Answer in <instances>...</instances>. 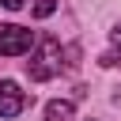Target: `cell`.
Masks as SVG:
<instances>
[{
    "label": "cell",
    "mask_w": 121,
    "mask_h": 121,
    "mask_svg": "<svg viewBox=\"0 0 121 121\" xmlns=\"http://www.w3.org/2000/svg\"><path fill=\"white\" fill-rule=\"evenodd\" d=\"M60 57H64V49H60V42H57L53 34L38 38V45H34V53H30V60H26V76H30L34 83H45V79L60 76V68H64Z\"/></svg>",
    "instance_id": "cell-1"
},
{
    "label": "cell",
    "mask_w": 121,
    "mask_h": 121,
    "mask_svg": "<svg viewBox=\"0 0 121 121\" xmlns=\"http://www.w3.org/2000/svg\"><path fill=\"white\" fill-rule=\"evenodd\" d=\"M30 45H34V34L26 26H19V23L0 26V57H23V53H30Z\"/></svg>",
    "instance_id": "cell-2"
},
{
    "label": "cell",
    "mask_w": 121,
    "mask_h": 121,
    "mask_svg": "<svg viewBox=\"0 0 121 121\" xmlns=\"http://www.w3.org/2000/svg\"><path fill=\"white\" fill-rule=\"evenodd\" d=\"M26 91H19L15 79H0V117H19L26 110Z\"/></svg>",
    "instance_id": "cell-3"
},
{
    "label": "cell",
    "mask_w": 121,
    "mask_h": 121,
    "mask_svg": "<svg viewBox=\"0 0 121 121\" xmlns=\"http://www.w3.org/2000/svg\"><path fill=\"white\" fill-rule=\"evenodd\" d=\"M45 117H49V121H72V102H60V98L49 102V106H45Z\"/></svg>",
    "instance_id": "cell-4"
},
{
    "label": "cell",
    "mask_w": 121,
    "mask_h": 121,
    "mask_svg": "<svg viewBox=\"0 0 121 121\" xmlns=\"http://www.w3.org/2000/svg\"><path fill=\"white\" fill-rule=\"evenodd\" d=\"M57 11V0H34V19H49Z\"/></svg>",
    "instance_id": "cell-5"
},
{
    "label": "cell",
    "mask_w": 121,
    "mask_h": 121,
    "mask_svg": "<svg viewBox=\"0 0 121 121\" xmlns=\"http://www.w3.org/2000/svg\"><path fill=\"white\" fill-rule=\"evenodd\" d=\"M110 42H113V49H121V23H117V26L110 30Z\"/></svg>",
    "instance_id": "cell-6"
},
{
    "label": "cell",
    "mask_w": 121,
    "mask_h": 121,
    "mask_svg": "<svg viewBox=\"0 0 121 121\" xmlns=\"http://www.w3.org/2000/svg\"><path fill=\"white\" fill-rule=\"evenodd\" d=\"M0 4H4V8H8V11H19V8H23V4H26V0H0Z\"/></svg>",
    "instance_id": "cell-7"
},
{
    "label": "cell",
    "mask_w": 121,
    "mask_h": 121,
    "mask_svg": "<svg viewBox=\"0 0 121 121\" xmlns=\"http://www.w3.org/2000/svg\"><path fill=\"white\" fill-rule=\"evenodd\" d=\"M45 121H49V117H45Z\"/></svg>",
    "instance_id": "cell-8"
}]
</instances>
